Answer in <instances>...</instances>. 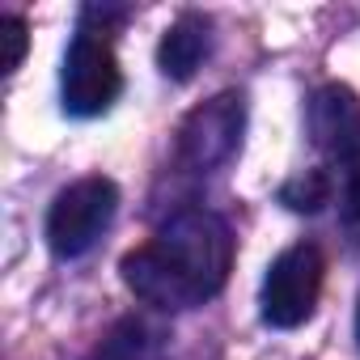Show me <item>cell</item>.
Segmentation results:
<instances>
[{"label": "cell", "instance_id": "obj_1", "mask_svg": "<svg viewBox=\"0 0 360 360\" xmlns=\"http://www.w3.org/2000/svg\"><path fill=\"white\" fill-rule=\"evenodd\" d=\"M123 284L157 309H195L212 301L233 267L229 225L208 208L174 212L153 242L123 255Z\"/></svg>", "mask_w": 360, "mask_h": 360}, {"label": "cell", "instance_id": "obj_2", "mask_svg": "<svg viewBox=\"0 0 360 360\" xmlns=\"http://www.w3.org/2000/svg\"><path fill=\"white\" fill-rule=\"evenodd\" d=\"M119 212V187L102 174L77 178L72 187H64L47 212V246L56 259H77L85 255L115 221Z\"/></svg>", "mask_w": 360, "mask_h": 360}, {"label": "cell", "instance_id": "obj_3", "mask_svg": "<svg viewBox=\"0 0 360 360\" xmlns=\"http://www.w3.org/2000/svg\"><path fill=\"white\" fill-rule=\"evenodd\" d=\"M60 89H64V110L72 119L106 115L119 102V94H123V68H119L115 47H110L106 34L77 30V39L68 43V56H64Z\"/></svg>", "mask_w": 360, "mask_h": 360}, {"label": "cell", "instance_id": "obj_4", "mask_svg": "<svg viewBox=\"0 0 360 360\" xmlns=\"http://www.w3.org/2000/svg\"><path fill=\"white\" fill-rule=\"evenodd\" d=\"M322 276H326V259L318 246L309 242H297L288 250H280L263 276V322L276 326V330H292L301 326L314 305H318V292H322Z\"/></svg>", "mask_w": 360, "mask_h": 360}, {"label": "cell", "instance_id": "obj_5", "mask_svg": "<svg viewBox=\"0 0 360 360\" xmlns=\"http://www.w3.org/2000/svg\"><path fill=\"white\" fill-rule=\"evenodd\" d=\"M242 123H246L242 94H217L212 102L191 110L183 131H178V157H183V165L200 169V174L221 169L242 144Z\"/></svg>", "mask_w": 360, "mask_h": 360}, {"label": "cell", "instance_id": "obj_6", "mask_svg": "<svg viewBox=\"0 0 360 360\" xmlns=\"http://www.w3.org/2000/svg\"><path fill=\"white\" fill-rule=\"evenodd\" d=\"M309 127L318 148H326L352 174V204L360 208V98L347 85H326L309 102Z\"/></svg>", "mask_w": 360, "mask_h": 360}, {"label": "cell", "instance_id": "obj_7", "mask_svg": "<svg viewBox=\"0 0 360 360\" xmlns=\"http://www.w3.org/2000/svg\"><path fill=\"white\" fill-rule=\"evenodd\" d=\"M208 47H212V34H208V18L200 13H183L165 34H161V47H157V64L169 81H191L200 72V64L208 60Z\"/></svg>", "mask_w": 360, "mask_h": 360}, {"label": "cell", "instance_id": "obj_8", "mask_svg": "<svg viewBox=\"0 0 360 360\" xmlns=\"http://www.w3.org/2000/svg\"><path fill=\"white\" fill-rule=\"evenodd\" d=\"M85 360H157V347H153V330L136 318H123Z\"/></svg>", "mask_w": 360, "mask_h": 360}, {"label": "cell", "instance_id": "obj_9", "mask_svg": "<svg viewBox=\"0 0 360 360\" xmlns=\"http://www.w3.org/2000/svg\"><path fill=\"white\" fill-rule=\"evenodd\" d=\"M330 195H335V183H330L326 169H305L301 178H292V183L280 187V200L292 212H322L330 204Z\"/></svg>", "mask_w": 360, "mask_h": 360}, {"label": "cell", "instance_id": "obj_10", "mask_svg": "<svg viewBox=\"0 0 360 360\" xmlns=\"http://www.w3.org/2000/svg\"><path fill=\"white\" fill-rule=\"evenodd\" d=\"M0 39H5V72H18L30 47V26L9 13V18H0Z\"/></svg>", "mask_w": 360, "mask_h": 360}, {"label": "cell", "instance_id": "obj_11", "mask_svg": "<svg viewBox=\"0 0 360 360\" xmlns=\"http://www.w3.org/2000/svg\"><path fill=\"white\" fill-rule=\"evenodd\" d=\"M356 343H360V301H356Z\"/></svg>", "mask_w": 360, "mask_h": 360}]
</instances>
